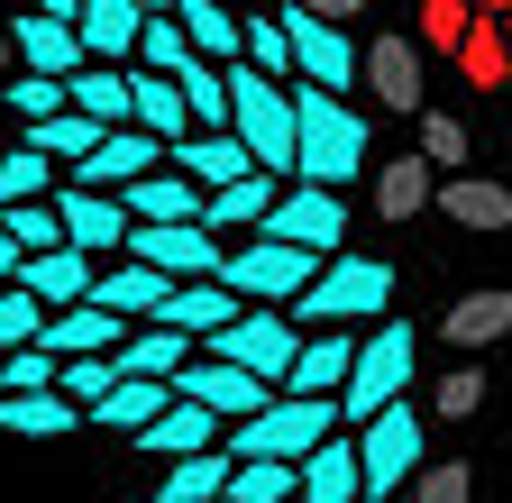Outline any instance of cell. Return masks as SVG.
Instances as JSON below:
<instances>
[{"instance_id": "obj_29", "label": "cell", "mask_w": 512, "mask_h": 503, "mask_svg": "<svg viewBox=\"0 0 512 503\" xmlns=\"http://www.w3.org/2000/svg\"><path fill=\"white\" fill-rule=\"evenodd\" d=\"M229 476H238V458H229V449H202V458L165 467L156 503H220V494H229Z\"/></svg>"}, {"instance_id": "obj_27", "label": "cell", "mask_w": 512, "mask_h": 503, "mask_svg": "<svg viewBox=\"0 0 512 503\" xmlns=\"http://www.w3.org/2000/svg\"><path fill=\"white\" fill-rule=\"evenodd\" d=\"M110 366H119V375H156V385H174V375L192 366V339H183V330H138V339H119Z\"/></svg>"}, {"instance_id": "obj_42", "label": "cell", "mask_w": 512, "mask_h": 503, "mask_svg": "<svg viewBox=\"0 0 512 503\" xmlns=\"http://www.w3.org/2000/svg\"><path fill=\"white\" fill-rule=\"evenodd\" d=\"M0 229L19 238V257H46V247H64V220H55V202H28V211H0Z\"/></svg>"}, {"instance_id": "obj_38", "label": "cell", "mask_w": 512, "mask_h": 503, "mask_svg": "<svg viewBox=\"0 0 512 503\" xmlns=\"http://www.w3.org/2000/svg\"><path fill=\"white\" fill-rule=\"evenodd\" d=\"M110 385H119V366H110V357H74V366H64V375H55V394H64V403H74L83 421H92V412L110 403Z\"/></svg>"}, {"instance_id": "obj_35", "label": "cell", "mask_w": 512, "mask_h": 503, "mask_svg": "<svg viewBox=\"0 0 512 503\" xmlns=\"http://www.w3.org/2000/svg\"><path fill=\"white\" fill-rule=\"evenodd\" d=\"M229 503H302V467L238 458V476H229Z\"/></svg>"}, {"instance_id": "obj_53", "label": "cell", "mask_w": 512, "mask_h": 503, "mask_svg": "<svg viewBox=\"0 0 512 503\" xmlns=\"http://www.w3.org/2000/svg\"><path fill=\"white\" fill-rule=\"evenodd\" d=\"M10 55H19V46H10V19H0V83H10Z\"/></svg>"}, {"instance_id": "obj_26", "label": "cell", "mask_w": 512, "mask_h": 503, "mask_svg": "<svg viewBox=\"0 0 512 503\" xmlns=\"http://www.w3.org/2000/svg\"><path fill=\"white\" fill-rule=\"evenodd\" d=\"M174 412V385H156V375H119V385H110V403L92 412V421H110V430H128V439H138L147 421H165Z\"/></svg>"}, {"instance_id": "obj_16", "label": "cell", "mask_w": 512, "mask_h": 503, "mask_svg": "<svg viewBox=\"0 0 512 503\" xmlns=\"http://www.w3.org/2000/svg\"><path fill=\"white\" fill-rule=\"evenodd\" d=\"M138 28H147V10L138 0H83V65H119L128 74V55H138Z\"/></svg>"}, {"instance_id": "obj_45", "label": "cell", "mask_w": 512, "mask_h": 503, "mask_svg": "<svg viewBox=\"0 0 512 503\" xmlns=\"http://www.w3.org/2000/svg\"><path fill=\"white\" fill-rule=\"evenodd\" d=\"M55 357H46V339L37 348H10V357H0V385H10V394H55Z\"/></svg>"}, {"instance_id": "obj_2", "label": "cell", "mask_w": 512, "mask_h": 503, "mask_svg": "<svg viewBox=\"0 0 512 503\" xmlns=\"http://www.w3.org/2000/svg\"><path fill=\"white\" fill-rule=\"evenodd\" d=\"M384 293H394V266H384V257H330L284 321H293L302 339H311V330H357L366 311H384Z\"/></svg>"}, {"instance_id": "obj_23", "label": "cell", "mask_w": 512, "mask_h": 503, "mask_svg": "<svg viewBox=\"0 0 512 503\" xmlns=\"http://www.w3.org/2000/svg\"><path fill=\"white\" fill-rule=\"evenodd\" d=\"M92 302L110 311V321H128V311H147V321H156V311L174 302V284H165L156 266H101V275H92Z\"/></svg>"}, {"instance_id": "obj_10", "label": "cell", "mask_w": 512, "mask_h": 503, "mask_svg": "<svg viewBox=\"0 0 512 503\" xmlns=\"http://www.w3.org/2000/svg\"><path fill=\"white\" fill-rule=\"evenodd\" d=\"M284 46H293V83L330 92V101L357 83V46H348L330 19H302V10H284Z\"/></svg>"}, {"instance_id": "obj_15", "label": "cell", "mask_w": 512, "mask_h": 503, "mask_svg": "<svg viewBox=\"0 0 512 503\" xmlns=\"http://www.w3.org/2000/svg\"><path fill=\"white\" fill-rule=\"evenodd\" d=\"M229 321H247V302H238L229 284H174V302L156 311L147 330H183V339H202V348H211Z\"/></svg>"}, {"instance_id": "obj_32", "label": "cell", "mask_w": 512, "mask_h": 503, "mask_svg": "<svg viewBox=\"0 0 512 503\" xmlns=\"http://www.w3.org/2000/svg\"><path fill=\"white\" fill-rule=\"evenodd\" d=\"M439 330H448V348H485V339H503V330H512V293H503V284H485V293H467V302H458V311H448V321H439Z\"/></svg>"}, {"instance_id": "obj_30", "label": "cell", "mask_w": 512, "mask_h": 503, "mask_svg": "<svg viewBox=\"0 0 512 503\" xmlns=\"http://www.w3.org/2000/svg\"><path fill=\"white\" fill-rule=\"evenodd\" d=\"M430 202H439V174H430L421 156H403V165H384V174H375V211L394 220V229H403L412 211H430Z\"/></svg>"}, {"instance_id": "obj_3", "label": "cell", "mask_w": 512, "mask_h": 503, "mask_svg": "<svg viewBox=\"0 0 512 503\" xmlns=\"http://www.w3.org/2000/svg\"><path fill=\"white\" fill-rule=\"evenodd\" d=\"M339 439V403H293V394H275L256 421H238L220 449L229 458H275V467H302L311 449H330Z\"/></svg>"}, {"instance_id": "obj_36", "label": "cell", "mask_w": 512, "mask_h": 503, "mask_svg": "<svg viewBox=\"0 0 512 503\" xmlns=\"http://www.w3.org/2000/svg\"><path fill=\"white\" fill-rule=\"evenodd\" d=\"M238 65H256L266 83H293V46H284V19H238Z\"/></svg>"}, {"instance_id": "obj_6", "label": "cell", "mask_w": 512, "mask_h": 503, "mask_svg": "<svg viewBox=\"0 0 512 503\" xmlns=\"http://www.w3.org/2000/svg\"><path fill=\"white\" fill-rule=\"evenodd\" d=\"M357 476H366V503L403 494V485L421 476V412H412V403L375 412V421L357 430Z\"/></svg>"}, {"instance_id": "obj_37", "label": "cell", "mask_w": 512, "mask_h": 503, "mask_svg": "<svg viewBox=\"0 0 512 503\" xmlns=\"http://www.w3.org/2000/svg\"><path fill=\"white\" fill-rule=\"evenodd\" d=\"M101 138H110V129H92V119H83V110H64V119H46V129H37L28 147H37L46 165H64V174H74V165H83V156H92Z\"/></svg>"}, {"instance_id": "obj_12", "label": "cell", "mask_w": 512, "mask_h": 503, "mask_svg": "<svg viewBox=\"0 0 512 503\" xmlns=\"http://www.w3.org/2000/svg\"><path fill=\"white\" fill-rule=\"evenodd\" d=\"M348 366H357V339H348V330H311L302 357H293V375H284V394H293V403H339Z\"/></svg>"}, {"instance_id": "obj_43", "label": "cell", "mask_w": 512, "mask_h": 503, "mask_svg": "<svg viewBox=\"0 0 512 503\" xmlns=\"http://www.w3.org/2000/svg\"><path fill=\"white\" fill-rule=\"evenodd\" d=\"M37 339H46V311L19 284H0V357H10V348H37Z\"/></svg>"}, {"instance_id": "obj_17", "label": "cell", "mask_w": 512, "mask_h": 503, "mask_svg": "<svg viewBox=\"0 0 512 503\" xmlns=\"http://www.w3.org/2000/svg\"><path fill=\"white\" fill-rule=\"evenodd\" d=\"M119 321H110V311L101 302H74V311H55V321H46V357L55 366H74V357H119Z\"/></svg>"}, {"instance_id": "obj_22", "label": "cell", "mask_w": 512, "mask_h": 503, "mask_svg": "<svg viewBox=\"0 0 512 503\" xmlns=\"http://www.w3.org/2000/svg\"><path fill=\"white\" fill-rule=\"evenodd\" d=\"M64 101H74L92 129H128V110H138V83H128L119 65H83L74 83H64Z\"/></svg>"}, {"instance_id": "obj_41", "label": "cell", "mask_w": 512, "mask_h": 503, "mask_svg": "<svg viewBox=\"0 0 512 503\" xmlns=\"http://www.w3.org/2000/svg\"><path fill=\"white\" fill-rule=\"evenodd\" d=\"M412 503H476V467L467 458H430L412 476Z\"/></svg>"}, {"instance_id": "obj_19", "label": "cell", "mask_w": 512, "mask_h": 503, "mask_svg": "<svg viewBox=\"0 0 512 503\" xmlns=\"http://www.w3.org/2000/svg\"><path fill=\"white\" fill-rule=\"evenodd\" d=\"M10 46H19V65L46 74V83H74L83 74V37L55 28V19H10Z\"/></svg>"}, {"instance_id": "obj_11", "label": "cell", "mask_w": 512, "mask_h": 503, "mask_svg": "<svg viewBox=\"0 0 512 503\" xmlns=\"http://www.w3.org/2000/svg\"><path fill=\"white\" fill-rule=\"evenodd\" d=\"M357 83L394 110V119H421V110H430V92H421V46H403V37L357 46Z\"/></svg>"}, {"instance_id": "obj_44", "label": "cell", "mask_w": 512, "mask_h": 503, "mask_svg": "<svg viewBox=\"0 0 512 503\" xmlns=\"http://www.w3.org/2000/svg\"><path fill=\"white\" fill-rule=\"evenodd\" d=\"M0 92H10V110L28 119V129H46V119L74 110V101H64V83H46V74H19V83H0Z\"/></svg>"}, {"instance_id": "obj_7", "label": "cell", "mask_w": 512, "mask_h": 503, "mask_svg": "<svg viewBox=\"0 0 512 503\" xmlns=\"http://www.w3.org/2000/svg\"><path fill=\"white\" fill-rule=\"evenodd\" d=\"M211 357H220V366H247L256 385L284 394V375H293V357H302V330L284 321V311H247V321H229V330L211 339Z\"/></svg>"}, {"instance_id": "obj_47", "label": "cell", "mask_w": 512, "mask_h": 503, "mask_svg": "<svg viewBox=\"0 0 512 503\" xmlns=\"http://www.w3.org/2000/svg\"><path fill=\"white\" fill-rule=\"evenodd\" d=\"M421 165H467V119L421 110Z\"/></svg>"}, {"instance_id": "obj_49", "label": "cell", "mask_w": 512, "mask_h": 503, "mask_svg": "<svg viewBox=\"0 0 512 503\" xmlns=\"http://www.w3.org/2000/svg\"><path fill=\"white\" fill-rule=\"evenodd\" d=\"M284 10H302V19H330V28H339V19H366V0H284Z\"/></svg>"}, {"instance_id": "obj_34", "label": "cell", "mask_w": 512, "mask_h": 503, "mask_svg": "<svg viewBox=\"0 0 512 503\" xmlns=\"http://www.w3.org/2000/svg\"><path fill=\"white\" fill-rule=\"evenodd\" d=\"M458 74H467L476 92H503V83H512V55H503V19H476V28H467V46H458Z\"/></svg>"}, {"instance_id": "obj_33", "label": "cell", "mask_w": 512, "mask_h": 503, "mask_svg": "<svg viewBox=\"0 0 512 503\" xmlns=\"http://www.w3.org/2000/svg\"><path fill=\"white\" fill-rule=\"evenodd\" d=\"M83 412L64 403V394H0V430H19V439H55V430H74Z\"/></svg>"}, {"instance_id": "obj_18", "label": "cell", "mask_w": 512, "mask_h": 503, "mask_svg": "<svg viewBox=\"0 0 512 503\" xmlns=\"http://www.w3.org/2000/svg\"><path fill=\"white\" fill-rule=\"evenodd\" d=\"M165 165H174L183 183H202V193H229V183L256 174V156H247L238 138H183V147H165Z\"/></svg>"}, {"instance_id": "obj_31", "label": "cell", "mask_w": 512, "mask_h": 503, "mask_svg": "<svg viewBox=\"0 0 512 503\" xmlns=\"http://www.w3.org/2000/svg\"><path fill=\"white\" fill-rule=\"evenodd\" d=\"M275 202H284V193H275V174H247V183H229V193H211L202 229H211V238H220V229H266Z\"/></svg>"}, {"instance_id": "obj_8", "label": "cell", "mask_w": 512, "mask_h": 503, "mask_svg": "<svg viewBox=\"0 0 512 503\" xmlns=\"http://www.w3.org/2000/svg\"><path fill=\"white\" fill-rule=\"evenodd\" d=\"M174 394H183V403H202L220 430H238V421H256V412L275 403V385H256L247 366H220V357H192V366L174 375Z\"/></svg>"}, {"instance_id": "obj_55", "label": "cell", "mask_w": 512, "mask_h": 503, "mask_svg": "<svg viewBox=\"0 0 512 503\" xmlns=\"http://www.w3.org/2000/svg\"><path fill=\"white\" fill-rule=\"evenodd\" d=\"M503 55H512V19H503Z\"/></svg>"}, {"instance_id": "obj_20", "label": "cell", "mask_w": 512, "mask_h": 503, "mask_svg": "<svg viewBox=\"0 0 512 503\" xmlns=\"http://www.w3.org/2000/svg\"><path fill=\"white\" fill-rule=\"evenodd\" d=\"M302 503H366V476H357V430H339L330 449L302 458Z\"/></svg>"}, {"instance_id": "obj_9", "label": "cell", "mask_w": 512, "mask_h": 503, "mask_svg": "<svg viewBox=\"0 0 512 503\" xmlns=\"http://www.w3.org/2000/svg\"><path fill=\"white\" fill-rule=\"evenodd\" d=\"M256 238H284V247H302V257L330 266L339 238H348V211H339V193H311V183H293V193L266 211V229H256Z\"/></svg>"}, {"instance_id": "obj_51", "label": "cell", "mask_w": 512, "mask_h": 503, "mask_svg": "<svg viewBox=\"0 0 512 503\" xmlns=\"http://www.w3.org/2000/svg\"><path fill=\"white\" fill-rule=\"evenodd\" d=\"M19 266H28V257H19V238L0 229V284H19Z\"/></svg>"}, {"instance_id": "obj_14", "label": "cell", "mask_w": 512, "mask_h": 503, "mask_svg": "<svg viewBox=\"0 0 512 503\" xmlns=\"http://www.w3.org/2000/svg\"><path fill=\"white\" fill-rule=\"evenodd\" d=\"M19 293L55 321V311L92 302V257H83V247H46V257H28V266H19Z\"/></svg>"}, {"instance_id": "obj_24", "label": "cell", "mask_w": 512, "mask_h": 503, "mask_svg": "<svg viewBox=\"0 0 512 503\" xmlns=\"http://www.w3.org/2000/svg\"><path fill=\"white\" fill-rule=\"evenodd\" d=\"M220 439H229V430H220L202 403H183V394H174V412L138 430V449H156V458H202V449H220Z\"/></svg>"}, {"instance_id": "obj_48", "label": "cell", "mask_w": 512, "mask_h": 503, "mask_svg": "<svg viewBox=\"0 0 512 503\" xmlns=\"http://www.w3.org/2000/svg\"><path fill=\"white\" fill-rule=\"evenodd\" d=\"M476 403H485V375H476V366H458V375H448V385L430 394V412H439V421H467Z\"/></svg>"}, {"instance_id": "obj_1", "label": "cell", "mask_w": 512, "mask_h": 503, "mask_svg": "<svg viewBox=\"0 0 512 503\" xmlns=\"http://www.w3.org/2000/svg\"><path fill=\"white\" fill-rule=\"evenodd\" d=\"M293 174L311 193H339L348 174H366V119L311 83H293Z\"/></svg>"}, {"instance_id": "obj_13", "label": "cell", "mask_w": 512, "mask_h": 503, "mask_svg": "<svg viewBox=\"0 0 512 503\" xmlns=\"http://www.w3.org/2000/svg\"><path fill=\"white\" fill-rule=\"evenodd\" d=\"M55 220H64V247H83V257H119V247H128V211L110 193H74V183H64Z\"/></svg>"}, {"instance_id": "obj_50", "label": "cell", "mask_w": 512, "mask_h": 503, "mask_svg": "<svg viewBox=\"0 0 512 503\" xmlns=\"http://www.w3.org/2000/svg\"><path fill=\"white\" fill-rule=\"evenodd\" d=\"M37 19H55V28H83V0H37Z\"/></svg>"}, {"instance_id": "obj_40", "label": "cell", "mask_w": 512, "mask_h": 503, "mask_svg": "<svg viewBox=\"0 0 512 503\" xmlns=\"http://www.w3.org/2000/svg\"><path fill=\"white\" fill-rule=\"evenodd\" d=\"M183 65H192L183 28H174V19H147V28H138V74H165V83H174Z\"/></svg>"}, {"instance_id": "obj_56", "label": "cell", "mask_w": 512, "mask_h": 503, "mask_svg": "<svg viewBox=\"0 0 512 503\" xmlns=\"http://www.w3.org/2000/svg\"><path fill=\"white\" fill-rule=\"evenodd\" d=\"M229 10H256V0H229Z\"/></svg>"}, {"instance_id": "obj_54", "label": "cell", "mask_w": 512, "mask_h": 503, "mask_svg": "<svg viewBox=\"0 0 512 503\" xmlns=\"http://www.w3.org/2000/svg\"><path fill=\"white\" fill-rule=\"evenodd\" d=\"M138 10H147V19H174V0H138Z\"/></svg>"}, {"instance_id": "obj_4", "label": "cell", "mask_w": 512, "mask_h": 503, "mask_svg": "<svg viewBox=\"0 0 512 503\" xmlns=\"http://www.w3.org/2000/svg\"><path fill=\"white\" fill-rule=\"evenodd\" d=\"M412 385V330L403 321H384L357 339V366H348V385H339V430H366L375 412H394Z\"/></svg>"}, {"instance_id": "obj_52", "label": "cell", "mask_w": 512, "mask_h": 503, "mask_svg": "<svg viewBox=\"0 0 512 503\" xmlns=\"http://www.w3.org/2000/svg\"><path fill=\"white\" fill-rule=\"evenodd\" d=\"M467 10H476V19H512V0H467Z\"/></svg>"}, {"instance_id": "obj_46", "label": "cell", "mask_w": 512, "mask_h": 503, "mask_svg": "<svg viewBox=\"0 0 512 503\" xmlns=\"http://www.w3.org/2000/svg\"><path fill=\"white\" fill-rule=\"evenodd\" d=\"M467 28H476L467 0H421V46H448V55H458V46H467Z\"/></svg>"}, {"instance_id": "obj_21", "label": "cell", "mask_w": 512, "mask_h": 503, "mask_svg": "<svg viewBox=\"0 0 512 503\" xmlns=\"http://www.w3.org/2000/svg\"><path fill=\"white\" fill-rule=\"evenodd\" d=\"M174 28H183V46L202 55V65H238V10L229 0H174Z\"/></svg>"}, {"instance_id": "obj_39", "label": "cell", "mask_w": 512, "mask_h": 503, "mask_svg": "<svg viewBox=\"0 0 512 503\" xmlns=\"http://www.w3.org/2000/svg\"><path fill=\"white\" fill-rule=\"evenodd\" d=\"M46 156L37 147H19V156H0V211H28V202H46Z\"/></svg>"}, {"instance_id": "obj_25", "label": "cell", "mask_w": 512, "mask_h": 503, "mask_svg": "<svg viewBox=\"0 0 512 503\" xmlns=\"http://www.w3.org/2000/svg\"><path fill=\"white\" fill-rule=\"evenodd\" d=\"M439 211L458 229H512V183H485V174H448L439 183Z\"/></svg>"}, {"instance_id": "obj_5", "label": "cell", "mask_w": 512, "mask_h": 503, "mask_svg": "<svg viewBox=\"0 0 512 503\" xmlns=\"http://www.w3.org/2000/svg\"><path fill=\"white\" fill-rule=\"evenodd\" d=\"M311 275H320V257H302V247H284V238H247V247H229V257H220V284H229L247 311H256V302H302Z\"/></svg>"}, {"instance_id": "obj_28", "label": "cell", "mask_w": 512, "mask_h": 503, "mask_svg": "<svg viewBox=\"0 0 512 503\" xmlns=\"http://www.w3.org/2000/svg\"><path fill=\"white\" fill-rule=\"evenodd\" d=\"M174 83H183V110H192V138H229V74L192 55Z\"/></svg>"}]
</instances>
